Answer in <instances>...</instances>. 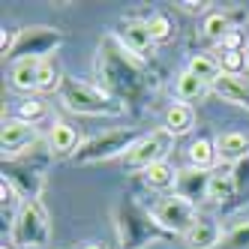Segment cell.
Segmentation results:
<instances>
[{
    "instance_id": "1",
    "label": "cell",
    "mask_w": 249,
    "mask_h": 249,
    "mask_svg": "<svg viewBox=\"0 0 249 249\" xmlns=\"http://www.w3.org/2000/svg\"><path fill=\"white\" fill-rule=\"evenodd\" d=\"M60 99L69 111L90 114V117H117L123 114V102H117L111 93L99 90L93 84H84L78 78H66L60 87Z\"/></svg>"
},
{
    "instance_id": "2",
    "label": "cell",
    "mask_w": 249,
    "mask_h": 249,
    "mask_svg": "<svg viewBox=\"0 0 249 249\" xmlns=\"http://www.w3.org/2000/svg\"><path fill=\"white\" fill-rule=\"evenodd\" d=\"M48 213L36 198H27L18 207V216L12 222V243L15 246H30V249H42L48 246Z\"/></svg>"
},
{
    "instance_id": "3",
    "label": "cell",
    "mask_w": 249,
    "mask_h": 249,
    "mask_svg": "<svg viewBox=\"0 0 249 249\" xmlns=\"http://www.w3.org/2000/svg\"><path fill=\"white\" fill-rule=\"evenodd\" d=\"M171 147H174V135L165 126L153 129L147 135H141L132 144V150L123 156V165H126L129 171H147L156 162H165V156L171 153Z\"/></svg>"
},
{
    "instance_id": "4",
    "label": "cell",
    "mask_w": 249,
    "mask_h": 249,
    "mask_svg": "<svg viewBox=\"0 0 249 249\" xmlns=\"http://www.w3.org/2000/svg\"><path fill=\"white\" fill-rule=\"evenodd\" d=\"M141 135H135L132 129H111V132H102L90 141H84V144L75 150V159L81 165L87 162H102V159H111V156H126L132 150V144L138 141Z\"/></svg>"
},
{
    "instance_id": "5",
    "label": "cell",
    "mask_w": 249,
    "mask_h": 249,
    "mask_svg": "<svg viewBox=\"0 0 249 249\" xmlns=\"http://www.w3.org/2000/svg\"><path fill=\"white\" fill-rule=\"evenodd\" d=\"M150 213H153V219L162 225L165 231H174V234H186V231L198 222V216H195V204L189 198H183L180 192L159 198Z\"/></svg>"
},
{
    "instance_id": "6",
    "label": "cell",
    "mask_w": 249,
    "mask_h": 249,
    "mask_svg": "<svg viewBox=\"0 0 249 249\" xmlns=\"http://www.w3.org/2000/svg\"><path fill=\"white\" fill-rule=\"evenodd\" d=\"M63 42V36L51 27H30V30H18V42L12 48L15 60H45L51 51Z\"/></svg>"
},
{
    "instance_id": "7",
    "label": "cell",
    "mask_w": 249,
    "mask_h": 249,
    "mask_svg": "<svg viewBox=\"0 0 249 249\" xmlns=\"http://www.w3.org/2000/svg\"><path fill=\"white\" fill-rule=\"evenodd\" d=\"M117 39H120V45L126 48L135 60L150 57V51H153V36L147 30V21H126Z\"/></svg>"
},
{
    "instance_id": "8",
    "label": "cell",
    "mask_w": 249,
    "mask_h": 249,
    "mask_svg": "<svg viewBox=\"0 0 249 249\" xmlns=\"http://www.w3.org/2000/svg\"><path fill=\"white\" fill-rule=\"evenodd\" d=\"M0 138H3V156H15V153H21L27 144L36 141V126L27 123V120H6Z\"/></svg>"
},
{
    "instance_id": "9",
    "label": "cell",
    "mask_w": 249,
    "mask_h": 249,
    "mask_svg": "<svg viewBox=\"0 0 249 249\" xmlns=\"http://www.w3.org/2000/svg\"><path fill=\"white\" fill-rule=\"evenodd\" d=\"M213 93H216L219 99H225L231 105H240V108L249 111V81L246 78L222 72L216 81H213Z\"/></svg>"
},
{
    "instance_id": "10",
    "label": "cell",
    "mask_w": 249,
    "mask_h": 249,
    "mask_svg": "<svg viewBox=\"0 0 249 249\" xmlns=\"http://www.w3.org/2000/svg\"><path fill=\"white\" fill-rule=\"evenodd\" d=\"M189 249H216L225 237H222V228L213 222V219H198L186 234H183Z\"/></svg>"
},
{
    "instance_id": "11",
    "label": "cell",
    "mask_w": 249,
    "mask_h": 249,
    "mask_svg": "<svg viewBox=\"0 0 249 249\" xmlns=\"http://www.w3.org/2000/svg\"><path fill=\"white\" fill-rule=\"evenodd\" d=\"M39 69H42V60H15L9 69V84L21 93L39 90Z\"/></svg>"
},
{
    "instance_id": "12",
    "label": "cell",
    "mask_w": 249,
    "mask_h": 249,
    "mask_svg": "<svg viewBox=\"0 0 249 249\" xmlns=\"http://www.w3.org/2000/svg\"><path fill=\"white\" fill-rule=\"evenodd\" d=\"M213 144H216V159L222 162H237L249 153V138L243 132H222Z\"/></svg>"
},
{
    "instance_id": "13",
    "label": "cell",
    "mask_w": 249,
    "mask_h": 249,
    "mask_svg": "<svg viewBox=\"0 0 249 249\" xmlns=\"http://www.w3.org/2000/svg\"><path fill=\"white\" fill-rule=\"evenodd\" d=\"M177 183H180V195L189 198L195 204V198H207V183H210V174L198 171V168H189L177 174Z\"/></svg>"
},
{
    "instance_id": "14",
    "label": "cell",
    "mask_w": 249,
    "mask_h": 249,
    "mask_svg": "<svg viewBox=\"0 0 249 249\" xmlns=\"http://www.w3.org/2000/svg\"><path fill=\"white\" fill-rule=\"evenodd\" d=\"M192 126H195V111H192V105L174 102L171 108L165 111V129H168L174 138H177V135H186Z\"/></svg>"
},
{
    "instance_id": "15",
    "label": "cell",
    "mask_w": 249,
    "mask_h": 249,
    "mask_svg": "<svg viewBox=\"0 0 249 249\" xmlns=\"http://www.w3.org/2000/svg\"><path fill=\"white\" fill-rule=\"evenodd\" d=\"M75 144H78V135H75V129L69 126V123H63V120H57L54 126H51V132H48V147L54 150V153H72L75 150Z\"/></svg>"
},
{
    "instance_id": "16",
    "label": "cell",
    "mask_w": 249,
    "mask_h": 249,
    "mask_svg": "<svg viewBox=\"0 0 249 249\" xmlns=\"http://www.w3.org/2000/svg\"><path fill=\"white\" fill-rule=\"evenodd\" d=\"M234 177L231 174H210V183H207V198L216 201V204H225L234 198Z\"/></svg>"
},
{
    "instance_id": "17",
    "label": "cell",
    "mask_w": 249,
    "mask_h": 249,
    "mask_svg": "<svg viewBox=\"0 0 249 249\" xmlns=\"http://www.w3.org/2000/svg\"><path fill=\"white\" fill-rule=\"evenodd\" d=\"M189 72H192L195 78H201L204 84L213 87V81L222 75V66H219V60H213V57H207V54H195V57L189 60Z\"/></svg>"
},
{
    "instance_id": "18",
    "label": "cell",
    "mask_w": 249,
    "mask_h": 249,
    "mask_svg": "<svg viewBox=\"0 0 249 249\" xmlns=\"http://www.w3.org/2000/svg\"><path fill=\"white\" fill-rule=\"evenodd\" d=\"M189 162H192V168L207 171L213 162H216V144H210L207 138L192 141V144H189Z\"/></svg>"
},
{
    "instance_id": "19",
    "label": "cell",
    "mask_w": 249,
    "mask_h": 249,
    "mask_svg": "<svg viewBox=\"0 0 249 249\" xmlns=\"http://www.w3.org/2000/svg\"><path fill=\"white\" fill-rule=\"evenodd\" d=\"M174 93H177V99H180V102H192V99H198V96H204V93H207V84H204L201 78H195L189 69H186V72L177 78Z\"/></svg>"
},
{
    "instance_id": "20",
    "label": "cell",
    "mask_w": 249,
    "mask_h": 249,
    "mask_svg": "<svg viewBox=\"0 0 249 249\" xmlns=\"http://www.w3.org/2000/svg\"><path fill=\"white\" fill-rule=\"evenodd\" d=\"M144 180H147L150 189H168V186L177 183V171L168 162H156V165H150L144 171Z\"/></svg>"
},
{
    "instance_id": "21",
    "label": "cell",
    "mask_w": 249,
    "mask_h": 249,
    "mask_svg": "<svg viewBox=\"0 0 249 249\" xmlns=\"http://www.w3.org/2000/svg\"><path fill=\"white\" fill-rule=\"evenodd\" d=\"M204 36L207 39H216V42H222L225 39V33L231 30L228 27V18H225V15L222 12H213V15H207V18H204Z\"/></svg>"
},
{
    "instance_id": "22",
    "label": "cell",
    "mask_w": 249,
    "mask_h": 249,
    "mask_svg": "<svg viewBox=\"0 0 249 249\" xmlns=\"http://www.w3.org/2000/svg\"><path fill=\"white\" fill-rule=\"evenodd\" d=\"M147 30H150L153 42H162V39H168V36H171V21L165 18L162 12H153L150 18H147Z\"/></svg>"
},
{
    "instance_id": "23",
    "label": "cell",
    "mask_w": 249,
    "mask_h": 249,
    "mask_svg": "<svg viewBox=\"0 0 249 249\" xmlns=\"http://www.w3.org/2000/svg\"><path fill=\"white\" fill-rule=\"evenodd\" d=\"M39 117H45V105L39 99H24L18 105V120H27V123H36Z\"/></svg>"
},
{
    "instance_id": "24",
    "label": "cell",
    "mask_w": 249,
    "mask_h": 249,
    "mask_svg": "<svg viewBox=\"0 0 249 249\" xmlns=\"http://www.w3.org/2000/svg\"><path fill=\"white\" fill-rule=\"evenodd\" d=\"M246 63H249V60L243 57V51H222V60H219L222 72H228V75H237Z\"/></svg>"
},
{
    "instance_id": "25",
    "label": "cell",
    "mask_w": 249,
    "mask_h": 249,
    "mask_svg": "<svg viewBox=\"0 0 249 249\" xmlns=\"http://www.w3.org/2000/svg\"><path fill=\"white\" fill-rule=\"evenodd\" d=\"M60 84V75H57V69L51 66L48 60H42V69H39V90L42 93H51L54 87Z\"/></svg>"
},
{
    "instance_id": "26",
    "label": "cell",
    "mask_w": 249,
    "mask_h": 249,
    "mask_svg": "<svg viewBox=\"0 0 249 249\" xmlns=\"http://www.w3.org/2000/svg\"><path fill=\"white\" fill-rule=\"evenodd\" d=\"M222 249H249V225H237L222 240Z\"/></svg>"
},
{
    "instance_id": "27",
    "label": "cell",
    "mask_w": 249,
    "mask_h": 249,
    "mask_svg": "<svg viewBox=\"0 0 249 249\" xmlns=\"http://www.w3.org/2000/svg\"><path fill=\"white\" fill-rule=\"evenodd\" d=\"M0 198H3V207H15V204H18V192H15V186L6 180V177L0 180Z\"/></svg>"
},
{
    "instance_id": "28",
    "label": "cell",
    "mask_w": 249,
    "mask_h": 249,
    "mask_svg": "<svg viewBox=\"0 0 249 249\" xmlns=\"http://www.w3.org/2000/svg\"><path fill=\"white\" fill-rule=\"evenodd\" d=\"M237 45H240V33H237V30H228L225 39H222V48H225V51H240Z\"/></svg>"
},
{
    "instance_id": "29",
    "label": "cell",
    "mask_w": 249,
    "mask_h": 249,
    "mask_svg": "<svg viewBox=\"0 0 249 249\" xmlns=\"http://www.w3.org/2000/svg\"><path fill=\"white\" fill-rule=\"evenodd\" d=\"M180 6H183V12H204L207 3H204V0H198V3H195V0H183Z\"/></svg>"
},
{
    "instance_id": "30",
    "label": "cell",
    "mask_w": 249,
    "mask_h": 249,
    "mask_svg": "<svg viewBox=\"0 0 249 249\" xmlns=\"http://www.w3.org/2000/svg\"><path fill=\"white\" fill-rule=\"evenodd\" d=\"M84 249H108V246H102V243H87Z\"/></svg>"
},
{
    "instance_id": "31",
    "label": "cell",
    "mask_w": 249,
    "mask_h": 249,
    "mask_svg": "<svg viewBox=\"0 0 249 249\" xmlns=\"http://www.w3.org/2000/svg\"><path fill=\"white\" fill-rule=\"evenodd\" d=\"M3 249H9V246H3Z\"/></svg>"
},
{
    "instance_id": "32",
    "label": "cell",
    "mask_w": 249,
    "mask_h": 249,
    "mask_svg": "<svg viewBox=\"0 0 249 249\" xmlns=\"http://www.w3.org/2000/svg\"><path fill=\"white\" fill-rule=\"evenodd\" d=\"M246 60H249V54H246Z\"/></svg>"
}]
</instances>
